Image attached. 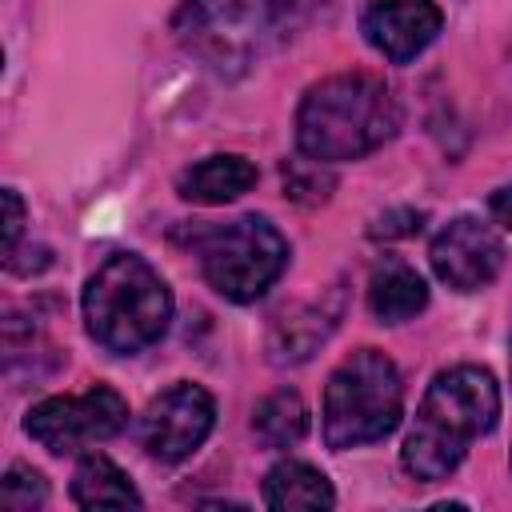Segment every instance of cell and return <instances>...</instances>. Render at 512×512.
<instances>
[{
  "mask_svg": "<svg viewBox=\"0 0 512 512\" xmlns=\"http://www.w3.org/2000/svg\"><path fill=\"white\" fill-rule=\"evenodd\" d=\"M496 420H500V388L492 372L480 364L444 368L428 384L416 408V420L404 436V448H400L404 472L420 484H436L452 476L468 444L476 436H488Z\"/></svg>",
  "mask_w": 512,
  "mask_h": 512,
  "instance_id": "6da1fadb",
  "label": "cell"
},
{
  "mask_svg": "<svg viewBox=\"0 0 512 512\" xmlns=\"http://www.w3.org/2000/svg\"><path fill=\"white\" fill-rule=\"evenodd\" d=\"M400 128V104L380 76L340 72L312 84L296 112V144L308 160H360Z\"/></svg>",
  "mask_w": 512,
  "mask_h": 512,
  "instance_id": "7a4b0ae2",
  "label": "cell"
},
{
  "mask_svg": "<svg viewBox=\"0 0 512 512\" xmlns=\"http://www.w3.org/2000/svg\"><path fill=\"white\" fill-rule=\"evenodd\" d=\"M332 0H184L180 36L216 68H244L312 24Z\"/></svg>",
  "mask_w": 512,
  "mask_h": 512,
  "instance_id": "3957f363",
  "label": "cell"
},
{
  "mask_svg": "<svg viewBox=\"0 0 512 512\" xmlns=\"http://www.w3.org/2000/svg\"><path fill=\"white\" fill-rule=\"evenodd\" d=\"M172 320V292L160 272L136 252H112L84 284V324L88 336L116 352L132 356L156 344Z\"/></svg>",
  "mask_w": 512,
  "mask_h": 512,
  "instance_id": "277c9868",
  "label": "cell"
},
{
  "mask_svg": "<svg viewBox=\"0 0 512 512\" xmlns=\"http://www.w3.org/2000/svg\"><path fill=\"white\" fill-rule=\"evenodd\" d=\"M404 412V384L380 348L352 352L324 388V440L328 448H360L384 440Z\"/></svg>",
  "mask_w": 512,
  "mask_h": 512,
  "instance_id": "5b68a950",
  "label": "cell"
},
{
  "mask_svg": "<svg viewBox=\"0 0 512 512\" xmlns=\"http://www.w3.org/2000/svg\"><path fill=\"white\" fill-rule=\"evenodd\" d=\"M204 280L232 304L264 296L288 268V240L264 216H236L228 224L192 228Z\"/></svg>",
  "mask_w": 512,
  "mask_h": 512,
  "instance_id": "8992f818",
  "label": "cell"
},
{
  "mask_svg": "<svg viewBox=\"0 0 512 512\" xmlns=\"http://www.w3.org/2000/svg\"><path fill=\"white\" fill-rule=\"evenodd\" d=\"M128 424V404L116 388L92 384L80 396H48L28 408L24 432L52 456H72L88 444L116 436Z\"/></svg>",
  "mask_w": 512,
  "mask_h": 512,
  "instance_id": "52a82bcc",
  "label": "cell"
},
{
  "mask_svg": "<svg viewBox=\"0 0 512 512\" xmlns=\"http://www.w3.org/2000/svg\"><path fill=\"white\" fill-rule=\"evenodd\" d=\"M216 424V404L200 384H172L136 420V440L140 448L160 460V464H180L188 460L212 432Z\"/></svg>",
  "mask_w": 512,
  "mask_h": 512,
  "instance_id": "ba28073f",
  "label": "cell"
},
{
  "mask_svg": "<svg viewBox=\"0 0 512 512\" xmlns=\"http://www.w3.org/2000/svg\"><path fill=\"white\" fill-rule=\"evenodd\" d=\"M428 260L452 292H480L504 268V240L480 216H456L432 236Z\"/></svg>",
  "mask_w": 512,
  "mask_h": 512,
  "instance_id": "9c48e42d",
  "label": "cell"
},
{
  "mask_svg": "<svg viewBox=\"0 0 512 512\" xmlns=\"http://www.w3.org/2000/svg\"><path fill=\"white\" fill-rule=\"evenodd\" d=\"M444 12L436 0H372L360 28L364 40L392 64L416 60L436 36H440Z\"/></svg>",
  "mask_w": 512,
  "mask_h": 512,
  "instance_id": "30bf717a",
  "label": "cell"
},
{
  "mask_svg": "<svg viewBox=\"0 0 512 512\" xmlns=\"http://www.w3.org/2000/svg\"><path fill=\"white\" fill-rule=\"evenodd\" d=\"M428 304V284L424 276L400 260V256H384L376 268H372V280H368V308L380 324H404L412 320L416 312H424Z\"/></svg>",
  "mask_w": 512,
  "mask_h": 512,
  "instance_id": "8fae6325",
  "label": "cell"
},
{
  "mask_svg": "<svg viewBox=\"0 0 512 512\" xmlns=\"http://www.w3.org/2000/svg\"><path fill=\"white\" fill-rule=\"evenodd\" d=\"M340 304H304L280 312L268 328V360L272 364H304L336 328Z\"/></svg>",
  "mask_w": 512,
  "mask_h": 512,
  "instance_id": "7c38bea8",
  "label": "cell"
},
{
  "mask_svg": "<svg viewBox=\"0 0 512 512\" xmlns=\"http://www.w3.org/2000/svg\"><path fill=\"white\" fill-rule=\"evenodd\" d=\"M256 184V164L244 156H204L176 176V192L192 204H228Z\"/></svg>",
  "mask_w": 512,
  "mask_h": 512,
  "instance_id": "4fadbf2b",
  "label": "cell"
},
{
  "mask_svg": "<svg viewBox=\"0 0 512 512\" xmlns=\"http://www.w3.org/2000/svg\"><path fill=\"white\" fill-rule=\"evenodd\" d=\"M264 504L276 512L288 508H332L336 492L328 484V476L304 460H280L268 476H264Z\"/></svg>",
  "mask_w": 512,
  "mask_h": 512,
  "instance_id": "5bb4252c",
  "label": "cell"
},
{
  "mask_svg": "<svg viewBox=\"0 0 512 512\" xmlns=\"http://www.w3.org/2000/svg\"><path fill=\"white\" fill-rule=\"evenodd\" d=\"M72 500L80 508H140V492L132 488V480L100 452L80 456L76 472H72Z\"/></svg>",
  "mask_w": 512,
  "mask_h": 512,
  "instance_id": "9a60e30c",
  "label": "cell"
},
{
  "mask_svg": "<svg viewBox=\"0 0 512 512\" xmlns=\"http://www.w3.org/2000/svg\"><path fill=\"white\" fill-rule=\"evenodd\" d=\"M252 432L264 448H292L304 440L308 432V404L300 400V392L292 388H280L272 396H264L252 412Z\"/></svg>",
  "mask_w": 512,
  "mask_h": 512,
  "instance_id": "2e32d148",
  "label": "cell"
},
{
  "mask_svg": "<svg viewBox=\"0 0 512 512\" xmlns=\"http://www.w3.org/2000/svg\"><path fill=\"white\" fill-rule=\"evenodd\" d=\"M48 500V480L28 468V464H12L0 480V504L12 508V512H32Z\"/></svg>",
  "mask_w": 512,
  "mask_h": 512,
  "instance_id": "e0dca14e",
  "label": "cell"
},
{
  "mask_svg": "<svg viewBox=\"0 0 512 512\" xmlns=\"http://www.w3.org/2000/svg\"><path fill=\"white\" fill-rule=\"evenodd\" d=\"M420 224H424V212H416V208H392V212H384L376 224H372V236L380 240H392V236H416L420 232Z\"/></svg>",
  "mask_w": 512,
  "mask_h": 512,
  "instance_id": "ac0fdd59",
  "label": "cell"
},
{
  "mask_svg": "<svg viewBox=\"0 0 512 512\" xmlns=\"http://www.w3.org/2000/svg\"><path fill=\"white\" fill-rule=\"evenodd\" d=\"M20 232H24V204H20L16 188H4V256L16 252Z\"/></svg>",
  "mask_w": 512,
  "mask_h": 512,
  "instance_id": "d6986e66",
  "label": "cell"
},
{
  "mask_svg": "<svg viewBox=\"0 0 512 512\" xmlns=\"http://www.w3.org/2000/svg\"><path fill=\"white\" fill-rule=\"evenodd\" d=\"M488 208H492V216H496L504 228H512V184L496 188V192H492V200H488Z\"/></svg>",
  "mask_w": 512,
  "mask_h": 512,
  "instance_id": "ffe728a7",
  "label": "cell"
}]
</instances>
